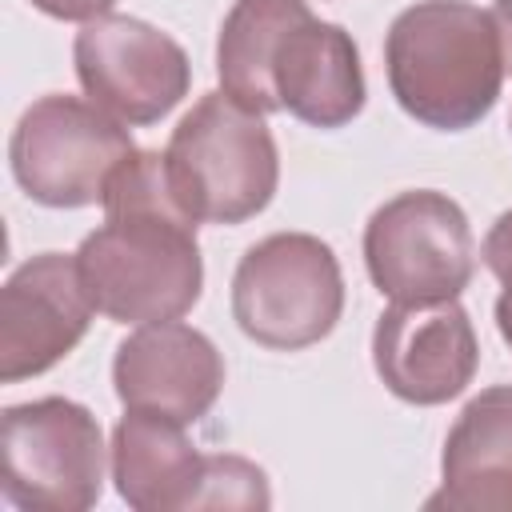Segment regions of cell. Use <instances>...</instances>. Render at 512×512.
I'll return each mask as SVG.
<instances>
[{"label":"cell","mask_w":512,"mask_h":512,"mask_svg":"<svg viewBox=\"0 0 512 512\" xmlns=\"http://www.w3.org/2000/svg\"><path fill=\"white\" fill-rule=\"evenodd\" d=\"M100 204L108 220L76 252L96 312L116 324L180 320L200 300L204 260L164 152H132L112 172Z\"/></svg>","instance_id":"6da1fadb"},{"label":"cell","mask_w":512,"mask_h":512,"mask_svg":"<svg viewBox=\"0 0 512 512\" xmlns=\"http://www.w3.org/2000/svg\"><path fill=\"white\" fill-rule=\"evenodd\" d=\"M396 104L436 132L480 124L504 84V48L492 12L468 0H416L384 36Z\"/></svg>","instance_id":"7a4b0ae2"},{"label":"cell","mask_w":512,"mask_h":512,"mask_svg":"<svg viewBox=\"0 0 512 512\" xmlns=\"http://www.w3.org/2000/svg\"><path fill=\"white\" fill-rule=\"evenodd\" d=\"M164 168L196 224H244L272 204L280 184V156L264 116L228 92L192 104L164 148Z\"/></svg>","instance_id":"3957f363"},{"label":"cell","mask_w":512,"mask_h":512,"mask_svg":"<svg viewBox=\"0 0 512 512\" xmlns=\"http://www.w3.org/2000/svg\"><path fill=\"white\" fill-rule=\"evenodd\" d=\"M344 312V272L336 252L308 232L256 240L232 276V316L240 332L276 352L320 344Z\"/></svg>","instance_id":"277c9868"},{"label":"cell","mask_w":512,"mask_h":512,"mask_svg":"<svg viewBox=\"0 0 512 512\" xmlns=\"http://www.w3.org/2000/svg\"><path fill=\"white\" fill-rule=\"evenodd\" d=\"M128 124L80 96H40L24 108L8 140L12 176L44 208H84L104 200L112 172L132 156Z\"/></svg>","instance_id":"5b68a950"},{"label":"cell","mask_w":512,"mask_h":512,"mask_svg":"<svg viewBox=\"0 0 512 512\" xmlns=\"http://www.w3.org/2000/svg\"><path fill=\"white\" fill-rule=\"evenodd\" d=\"M4 496L24 512H84L104 492V436L96 416L64 396L4 408Z\"/></svg>","instance_id":"8992f818"},{"label":"cell","mask_w":512,"mask_h":512,"mask_svg":"<svg viewBox=\"0 0 512 512\" xmlns=\"http://www.w3.org/2000/svg\"><path fill=\"white\" fill-rule=\"evenodd\" d=\"M364 264L392 304L456 300L476 272L464 208L432 188L384 200L364 224Z\"/></svg>","instance_id":"52a82bcc"},{"label":"cell","mask_w":512,"mask_h":512,"mask_svg":"<svg viewBox=\"0 0 512 512\" xmlns=\"http://www.w3.org/2000/svg\"><path fill=\"white\" fill-rule=\"evenodd\" d=\"M84 96L128 128L164 120L192 84L188 52L136 16H96L72 44Z\"/></svg>","instance_id":"ba28073f"},{"label":"cell","mask_w":512,"mask_h":512,"mask_svg":"<svg viewBox=\"0 0 512 512\" xmlns=\"http://www.w3.org/2000/svg\"><path fill=\"white\" fill-rule=\"evenodd\" d=\"M92 312L76 256L24 260L0 288V380L16 384L60 364L84 340Z\"/></svg>","instance_id":"9c48e42d"},{"label":"cell","mask_w":512,"mask_h":512,"mask_svg":"<svg viewBox=\"0 0 512 512\" xmlns=\"http://www.w3.org/2000/svg\"><path fill=\"white\" fill-rule=\"evenodd\" d=\"M372 364L392 396L432 408L472 384L480 340L456 300L392 304L372 328Z\"/></svg>","instance_id":"30bf717a"},{"label":"cell","mask_w":512,"mask_h":512,"mask_svg":"<svg viewBox=\"0 0 512 512\" xmlns=\"http://www.w3.org/2000/svg\"><path fill=\"white\" fill-rule=\"evenodd\" d=\"M112 384L124 408L196 424L200 416H208L224 388V360L200 328L156 320L120 340Z\"/></svg>","instance_id":"8fae6325"},{"label":"cell","mask_w":512,"mask_h":512,"mask_svg":"<svg viewBox=\"0 0 512 512\" xmlns=\"http://www.w3.org/2000/svg\"><path fill=\"white\" fill-rule=\"evenodd\" d=\"M280 112L312 128H344L364 108V68L356 40L312 12H300L276 40L268 64Z\"/></svg>","instance_id":"7c38bea8"},{"label":"cell","mask_w":512,"mask_h":512,"mask_svg":"<svg viewBox=\"0 0 512 512\" xmlns=\"http://www.w3.org/2000/svg\"><path fill=\"white\" fill-rule=\"evenodd\" d=\"M424 508L512 512V384L484 388L464 404L444 440L440 488Z\"/></svg>","instance_id":"4fadbf2b"},{"label":"cell","mask_w":512,"mask_h":512,"mask_svg":"<svg viewBox=\"0 0 512 512\" xmlns=\"http://www.w3.org/2000/svg\"><path fill=\"white\" fill-rule=\"evenodd\" d=\"M208 456L184 436L180 420L128 408L112 432V480L136 512L200 508Z\"/></svg>","instance_id":"5bb4252c"},{"label":"cell","mask_w":512,"mask_h":512,"mask_svg":"<svg viewBox=\"0 0 512 512\" xmlns=\"http://www.w3.org/2000/svg\"><path fill=\"white\" fill-rule=\"evenodd\" d=\"M300 12H308L304 0H236L224 16L220 40H216L220 92H228L236 104L260 112V116L280 112V100L268 80V64H272V48H276L280 32Z\"/></svg>","instance_id":"9a60e30c"},{"label":"cell","mask_w":512,"mask_h":512,"mask_svg":"<svg viewBox=\"0 0 512 512\" xmlns=\"http://www.w3.org/2000/svg\"><path fill=\"white\" fill-rule=\"evenodd\" d=\"M272 504V492H268V476L264 468H256L252 460L244 456H232V452H216L208 456V476H204V492H200V508H212V512H252V508H268Z\"/></svg>","instance_id":"2e32d148"},{"label":"cell","mask_w":512,"mask_h":512,"mask_svg":"<svg viewBox=\"0 0 512 512\" xmlns=\"http://www.w3.org/2000/svg\"><path fill=\"white\" fill-rule=\"evenodd\" d=\"M484 264L500 280V288H512V208L496 216V224L484 236Z\"/></svg>","instance_id":"e0dca14e"},{"label":"cell","mask_w":512,"mask_h":512,"mask_svg":"<svg viewBox=\"0 0 512 512\" xmlns=\"http://www.w3.org/2000/svg\"><path fill=\"white\" fill-rule=\"evenodd\" d=\"M116 0H32V8H40L44 16H56V20H96V16H108Z\"/></svg>","instance_id":"ac0fdd59"},{"label":"cell","mask_w":512,"mask_h":512,"mask_svg":"<svg viewBox=\"0 0 512 512\" xmlns=\"http://www.w3.org/2000/svg\"><path fill=\"white\" fill-rule=\"evenodd\" d=\"M492 20H496V32H500V48H504V72H512V0H496Z\"/></svg>","instance_id":"d6986e66"},{"label":"cell","mask_w":512,"mask_h":512,"mask_svg":"<svg viewBox=\"0 0 512 512\" xmlns=\"http://www.w3.org/2000/svg\"><path fill=\"white\" fill-rule=\"evenodd\" d=\"M496 328H500L504 344L512 348V288H504V292L496 296Z\"/></svg>","instance_id":"ffe728a7"}]
</instances>
